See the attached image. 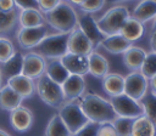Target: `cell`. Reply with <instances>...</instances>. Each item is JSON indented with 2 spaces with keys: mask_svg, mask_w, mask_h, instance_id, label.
Returning <instances> with one entry per match:
<instances>
[{
  "mask_svg": "<svg viewBox=\"0 0 156 136\" xmlns=\"http://www.w3.org/2000/svg\"><path fill=\"white\" fill-rule=\"evenodd\" d=\"M0 136H11L10 134H7L5 130H2V129H0Z\"/></svg>",
  "mask_w": 156,
  "mask_h": 136,
  "instance_id": "43",
  "label": "cell"
},
{
  "mask_svg": "<svg viewBox=\"0 0 156 136\" xmlns=\"http://www.w3.org/2000/svg\"><path fill=\"white\" fill-rule=\"evenodd\" d=\"M132 45H133V42L127 40L119 33L113 34V35H107L100 42V46L104 50H106L107 52L113 53V55H123Z\"/></svg>",
  "mask_w": 156,
  "mask_h": 136,
  "instance_id": "17",
  "label": "cell"
},
{
  "mask_svg": "<svg viewBox=\"0 0 156 136\" xmlns=\"http://www.w3.org/2000/svg\"><path fill=\"white\" fill-rule=\"evenodd\" d=\"M68 1H69V2H72V4H74V5H78V6H79L84 0H68Z\"/></svg>",
  "mask_w": 156,
  "mask_h": 136,
  "instance_id": "42",
  "label": "cell"
},
{
  "mask_svg": "<svg viewBox=\"0 0 156 136\" xmlns=\"http://www.w3.org/2000/svg\"><path fill=\"white\" fill-rule=\"evenodd\" d=\"M140 103L144 108V115L147 117L156 126V95L147 91L146 95L140 100Z\"/></svg>",
  "mask_w": 156,
  "mask_h": 136,
  "instance_id": "30",
  "label": "cell"
},
{
  "mask_svg": "<svg viewBox=\"0 0 156 136\" xmlns=\"http://www.w3.org/2000/svg\"><path fill=\"white\" fill-rule=\"evenodd\" d=\"M44 17L45 23L58 33H71L78 27V15L68 2L61 1L55 8L44 13Z\"/></svg>",
  "mask_w": 156,
  "mask_h": 136,
  "instance_id": "2",
  "label": "cell"
},
{
  "mask_svg": "<svg viewBox=\"0 0 156 136\" xmlns=\"http://www.w3.org/2000/svg\"><path fill=\"white\" fill-rule=\"evenodd\" d=\"M0 70L2 78L6 80L16 76L18 74H22V68H23V53L21 52H15L7 61L4 63H0Z\"/></svg>",
  "mask_w": 156,
  "mask_h": 136,
  "instance_id": "21",
  "label": "cell"
},
{
  "mask_svg": "<svg viewBox=\"0 0 156 136\" xmlns=\"http://www.w3.org/2000/svg\"><path fill=\"white\" fill-rule=\"evenodd\" d=\"M16 8L15 0H0V10L1 11H11Z\"/></svg>",
  "mask_w": 156,
  "mask_h": 136,
  "instance_id": "39",
  "label": "cell"
},
{
  "mask_svg": "<svg viewBox=\"0 0 156 136\" xmlns=\"http://www.w3.org/2000/svg\"><path fill=\"white\" fill-rule=\"evenodd\" d=\"M33 113L27 107L20 106L18 108L10 112V123L11 126L18 131V132H26L28 131L33 125Z\"/></svg>",
  "mask_w": 156,
  "mask_h": 136,
  "instance_id": "15",
  "label": "cell"
},
{
  "mask_svg": "<svg viewBox=\"0 0 156 136\" xmlns=\"http://www.w3.org/2000/svg\"><path fill=\"white\" fill-rule=\"evenodd\" d=\"M79 104L89 121L104 124L112 123L117 118L110 100H106L96 93H84L79 98Z\"/></svg>",
  "mask_w": 156,
  "mask_h": 136,
  "instance_id": "1",
  "label": "cell"
},
{
  "mask_svg": "<svg viewBox=\"0 0 156 136\" xmlns=\"http://www.w3.org/2000/svg\"><path fill=\"white\" fill-rule=\"evenodd\" d=\"M18 22L21 27H38L45 24L44 13L39 8H26L21 10L18 13Z\"/></svg>",
  "mask_w": 156,
  "mask_h": 136,
  "instance_id": "23",
  "label": "cell"
},
{
  "mask_svg": "<svg viewBox=\"0 0 156 136\" xmlns=\"http://www.w3.org/2000/svg\"><path fill=\"white\" fill-rule=\"evenodd\" d=\"M69 33H57L48 35L38 46H35L32 51L40 55L45 59H60L65 56L67 50Z\"/></svg>",
  "mask_w": 156,
  "mask_h": 136,
  "instance_id": "3",
  "label": "cell"
},
{
  "mask_svg": "<svg viewBox=\"0 0 156 136\" xmlns=\"http://www.w3.org/2000/svg\"><path fill=\"white\" fill-rule=\"evenodd\" d=\"M78 28L87 35V38L91 41L94 46L100 45L101 40L105 38V35L100 32L96 19L91 16V13H84L82 16H78Z\"/></svg>",
  "mask_w": 156,
  "mask_h": 136,
  "instance_id": "12",
  "label": "cell"
},
{
  "mask_svg": "<svg viewBox=\"0 0 156 136\" xmlns=\"http://www.w3.org/2000/svg\"><path fill=\"white\" fill-rule=\"evenodd\" d=\"M89 62V74L95 78L104 79L108 74V62L107 59L96 51H93L88 55Z\"/></svg>",
  "mask_w": 156,
  "mask_h": 136,
  "instance_id": "19",
  "label": "cell"
},
{
  "mask_svg": "<svg viewBox=\"0 0 156 136\" xmlns=\"http://www.w3.org/2000/svg\"><path fill=\"white\" fill-rule=\"evenodd\" d=\"M130 17L135 18L143 24L154 19L156 17V0H140L134 7Z\"/></svg>",
  "mask_w": 156,
  "mask_h": 136,
  "instance_id": "20",
  "label": "cell"
},
{
  "mask_svg": "<svg viewBox=\"0 0 156 136\" xmlns=\"http://www.w3.org/2000/svg\"><path fill=\"white\" fill-rule=\"evenodd\" d=\"M15 5H16V7H18L21 10H26V8H39L38 0H15Z\"/></svg>",
  "mask_w": 156,
  "mask_h": 136,
  "instance_id": "38",
  "label": "cell"
},
{
  "mask_svg": "<svg viewBox=\"0 0 156 136\" xmlns=\"http://www.w3.org/2000/svg\"><path fill=\"white\" fill-rule=\"evenodd\" d=\"M146 51L139 46H130L124 53H123V63L124 66L132 70V72H135V70H140L143 63H144V59L146 57Z\"/></svg>",
  "mask_w": 156,
  "mask_h": 136,
  "instance_id": "18",
  "label": "cell"
},
{
  "mask_svg": "<svg viewBox=\"0 0 156 136\" xmlns=\"http://www.w3.org/2000/svg\"><path fill=\"white\" fill-rule=\"evenodd\" d=\"M46 59L41 57L40 55L29 51L23 55V68H22V74L35 80L40 78L43 74H45L46 69Z\"/></svg>",
  "mask_w": 156,
  "mask_h": 136,
  "instance_id": "10",
  "label": "cell"
},
{
  "mask_svg": "<svg viewBox=\"0 0 156 136\" xmlns=\"http://www.w3.org/2000/svg\"><path fill=\"white\" fill-rule=\"evenodd\" d=\"M156 32V17L154 18V22H152V33Z\"/></svg>",
  "mask_w": 156,
  "mask_h": 136,
  "instance_id": "44",
  "label": "cell"
},
{
  "mask_svg": "<svg viewBox=\"0 0 156 136\" xmlns=\"http://www.w3.org/2000/svg\"><path fill=\"white\" fill-rule=\"evenodd\" d=\"M150 47H151V51L156 52V32H154L151 34V38H150Z\"/></svg>",
  "mask_w": 156,
  "mask_h": 136,
  "instance_id": "41",
  "label": "cell"
},
{
  "mask_svg": "<svg viewBox=\"0 0 156 136\" xmlns=\"http://www.w3.org/2000/svg\"><path fill=\"white\" fill-rule=\"evenodd\" d=\"M62 121L65 123V125L67 126L71 136L73 134H76L77 131H79L84 125H87L89 123V119L87 118V115L84 114L79 101H66L60 108H58V113H57Z\"/></svg>",
  "mask_w": 156,
  "mask_h": 136,
  "instance_id": "6",
  "label": "cell"
},
{
  "mask_svg": "<svg viewBox=\"0 0 156 136\" xmlns=\"http://www.w3.org/2000/svg\"><path fill=\"white\" fill-rule=\"evenodd\" d=\"M108 1H110V2H115V4H116V2H122V1H128V0H108Z\"/></svg>",
  "mask_w": 156,
  "mask_h": 136,
  "instance_id": "45",
  "label": "cell"
},
{
  "mask_svg": "<svg viewBox=\"0 0 156 136\" xmlns=\"http://www.w3.org/2000/svg\"><path fill=\"white\" fill-rule=\"evenodd\" d=\"M65 100L66 101H76L84 95L85 91V80L84 76L77 74H69L65 83L61 85Z\"/></svg>",
  "mask_w": 156,
  "mask_h": 136,
  "instance_id": "13",
  "label": "cell"
},
{
  "mask_svg": "<svg viewBox=\"0 0 156 136\" xmlns=\"http://www.w3.org/2000/svg\"><path fill=\"white\" fill-rule=\"evenodd\" d=\"M6 85H9L12 90H15L22 98L32 97L35 92V81L23 74H18L6 80Z\"/></svg>",
  "mask_w": 156,
  "mask_h": 136,
  "instance_id": "16",
  "label": "cell"
},
{
  "mask_svg": "<svg viewBox=\"0 0 156 136\" xmlns=\"http://www.w3.org/2000/svg\"><path fill=\"white\" fill-rule=\"evenodd\" d=\"M44 136H71V134L67 126L65 125V123L62 121L61 117L58 114H55L49 120L45 127Z\"/></svg>",
  "mask_w": 156,
  "mask_h": 136,
  "instance_id": "29",
  "label": "cell"
},
{
  "mask_svg": "<svg viewBox=\"0 0 156 136\" xmlns=\"http://www.w3.org/2000/svg\"><path fill=\"white\" fill-rule=\"evenodd\" d=\"M149 90V79L141 74L140 70L130 72L124 76V93L132 98L140 101Z\"/></svg>",
  "mask_w": 156,
  "mask_h": 136,
  "instance_id": "9",
  "label": "cell"
},
{
  "mask_svg": "<svg viewBox=\"0 0 156 136\" xmlns=\"http://www.w3.org/2000/svg\"><path fill=\"white\" fill-rule=\"evenodd\" d=\"M15 52L16 51H15L13 44L9 39L0 36V63H4L5 61H7Z\"/></svg>",
  "mask_w": 156,
  "mask_h": 136,
  "instance_id": "33",
  "label": "cell"
},
{
  "mask_svg": "<svg viewBox=\"0 0 156 136\" xmlns=\"http://www.w3.org/2000/svg\"><path fill=\"white\" fill-rule=\"evenodd\" d=\"M110 102H111L117 117L136 119V118L144 115V108H143L140 101L132 98L130 96L126 95L124 92L111 97Z\"/></svg>",
  "mask_w": 156,
  "mask_h": 136,
  "instance_id": "7",
  "label": "cell"
},
{
  "mask_svg": "<svg viewBox=\"0 0 156 136\" xmlns=\"http://www.w3.org/2000/svg\"><path fill=\"white\" fill-rule=\"evenodd\" d=\"M133 123H134V119H132V118L117 117L112 121V125L118 136H132Z\"/></svg>",
  "mask_w": 156,
  "mask_h": 136,
  "instance_id": "31",
  "label": "cell"
},
{
  "mask_svg": "<svg viewBox=\"0 0 156 136\" xmlns=\"http://www.w3.org/2000/svg\"><path fill=\"white\" fill-rule=\"evenodd\" d=\"M141 74H144L145 78L149 80L156 75V52L150 51L146 53V57L144 59V63L140 68Z\"/></svg>",
  "mask_w": 156,
  "mask_h": 136,
  "instance_id": "32",
  "label": "cell"
},
{
  "mask_svg": "<svg viewBox=\"0 0 156 136\" xmlns=\"http://www.w3.org/2000/svg\"><path fill=\"white\" fill-rule=\"evenodd\" d=\"M98 136H118L112 123H104L99 125Z\"/></svg>",
  "mask_w": 156,
  "mask_h": 136,
  "instance_id": "36",
  "label": "cell"
},
{
  "mask_svg": "<svg viewBox=\"0 0 156 136\" xmlns=\"http://www.w3.org/2000/svg\"><path fill=\"white\" fill-rule=\"evenodd\" d=\"M102 87L110 97L121 95L124 92V76L117 73H108L102 79Z\"/></svg>",
  "mask_w": 156,
  "mask_h": 136,
  "instance_id": "24",
  "label": "cell"
},
{
  "mask_svg": "<svg viewBox=\"0 0 156 136\" xmlns=\"http://www.w3.org/2000/svg\"><path fill=\"white\" fill-rule=\"evenodd\" d=\"M60 61L65 66V68L68 70L69 74H77V75L84 76L85 74L89 73L88 56L67 52L65 56L60 58Z\"/></svg>",
  "mask_w": 156,
  "mask_h": 136,
  "instance_id": "14",
  "label": "cell"
},
{
  "mask_svg": "<svg viewBox=\"0 0 156 136\" xmlns=\"http://www.w3.org/2000/svg\"><path fill=\"white\" fill-rule=\"evenodd\" d=\"M132 136H156V126L145 115L134 119Z\"/></svg>",
  "mask_w": 156,
  "mask_h": 136,
  "instance_id": "27",
  "label": "cell"
},
{
  "mask_svg": "<svg viewBox=\"0 0 156 136\" xmlns=\"http://www.w3.org/2000/svg\"><path fill=\"white\" fill-rule=\"evenodd\" d=\"M99 125H100V124H98V123L89 121L87 125H84L79 131H77V132L73 134L72 136H98Z\"/></svg>",
  "mask_w": 156,
  "mask_h": 136,
  "instance_id": "35",
  "label": "cell"
},
{
  "mask_svg": "<svg viewBox=\"0 0 156 136\" xmlns=\"http://www.w3.org/2000/svg\"><path fill=\"white\" fill-rule=\"evenodd\" d=\"M18 22V12L16 8L11 11L0 10V36L11 33Z\"/></svg>",
  "mask_w": 156,
  "mask_h": 136,
  "instance_id": "28",
  "label": "cell"
},
{
  "mask_svg": "<svg viewBox=\"0 0 156 136\" xmlns=\"http://www.w3.org/2000/svg\"><path fill=\"white\" fill-rule=\"evenodd\" d=\"M119 34L123 35L130 42H134L144 35V24L141 22L136 21L135 18L129 17L122 25Z\"/></svg>",
  "mask_w": 156,
  "mask_h": 136,
  "instance_id": "25",
  "label": "cell"
},
{
  "mask_svg": "<svg viewBox=\"0 0 156 136\" xmlns=\"http://www.w3.org/2000/svg\"><path fill=\"white\" fill-rule=\"evenodd\" d=\"M106 4V0H84L79 7L84 13H94L100 11Z\"/></svg>",
  "mask_w": 156,
  "mask_h": 136,
  "instance_id": "34",
  "label": "cell"
},
{
  "mask_svg": "<svg viewBox=\"0 0 156 136\" xmlns=\"http://www.w3.org/2000/svg\"><path fill=\"white\" fill-rule=\"evenodd\" d=\"M23 98L12 90L9 85H5L0 89V108L7 112H12L13 109L22 106Z\"/></svg>",
  "mask_w": 156,
  "mask_h": 136,
  "instance_id": "22",
  "label": "cell"
},
{
  "mask_svg": "<svg viewBox=\"0 0 156 136\" xmlns=\"http://www.w3.org/2000/svg\"><path fill=\"white\" fill-rule=\"evenodd\" d=\"M35 91L40 100L52 108H60L66 102L61 85L52 81L46 74H43L37 79Z\"/></svg>",
  "mask_w": 156,
  "mask_h": 136,
  "instance_id": "5",
  "label": "cell"
},
{
  "mask_svg": "<svg viewBox=\"0 0 156 136\" xmlns=\"http://www.w3.org/2000/svg\"><path fill=\"white\" fill-rule=\"evenodd\" d=\"M2 87V75H1V70H0V89Z\"/></svg>",
  "mask_w": 156,
  "mask_h": 136,
  "instance_id": "46",
  "label": "cell"
},
{
  "mask_svg": "<svg viewBox=\"0 0 156 136\" xmlns=\"http://www.w3.org/2000/svg\"><path fill=\"white\" fill-rule=\"evenodd\" d=\"M67 50L69 53L88 56L90 52L94 51V45L87 38V35L77 27L69 33L68 42H67Z\"/></svg>",
  "mask_w": 156,
  "mask_h": 136,
  "instance_id": "11",
  "label": "cell"
},
{
  "mask_svg": "<svg viewBox=\"0 0 156 136\" xmlns=\"http://www.w3.org/2000/svg\"><path fill=\"white\" fill-rule=\"evenodd\" d=\"M49 35L48 24L38 27H21L17 32V42L23 50H33Z\"/></svg>",
  "mask_w": 156,
  "mask_h": 136,
  "instance_id": "8",
  "label": "cell"
},
{
  "mask_svg": "<svg viewBox=\"0 0 156 136\" xmlns=\"http://www.w3.org/2000/svg\"><path fill=\"white\" fill-rule=\"evenodd\" d=\"M130 17L129 11L126 6L117 5L108 8L99 19H96V24L100 32L107 36L119 33L124 22Z\"/></svg>",
  "mask_w": 156,
  "mask_h": 136,
  "instance_id": "4",
  "label": "cell"
},
{
  "mask_svg": "<svg viewBox=\"0 0 156 136\" xmlns=\"http://www.w3.org/2000/svg\"><path fill=\"white\" fill-rule=\"evenodd\" d=\"M149 86H150V92H152L154 95H156V75L152 76L149 80Z\"/></svg>",
  "mask_w": 156,
  "mask_h": 136,
  "instance_id": "40",
  "label": "cell"
},
{
  "mask_svg": "<svg viewBox=\"0 0 156 136\" xmlns=\"http://www.w3.org/2000/svg\"><path fill=\"white\" fill-rule=\"evenodd\" d=\"M45 74L56 84L62 85L65 83V80L68 78L69 73L68 70L65 68V66L61 63L60 59H51L48 64H46V69H45Z\"/></svg>",
  "mask_w": 156,
  "mask_h": 136,
  "instance_id": "26",
  "label": "cell"
},
{
  "mask_svg": "<svg viewBox=\"0 0 156 136\" xmlns=\"http://www.w3.org/2000/svg\"><path fill=\"white\" fill-rule=\"evenodd\" d=\"M62 0H38L39 4V10L43 13H46L49 11H51L52 8H55Z\"/></svg>",
  "mask_w": 156,
  "mask_h": 136,
  "instance_id": "37",
  "label": "cell"
}]
</instances>
